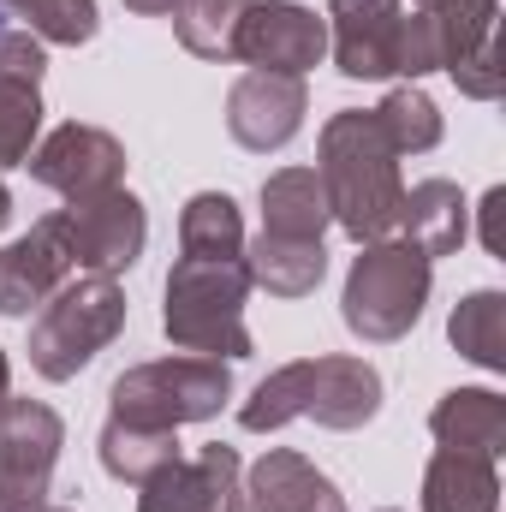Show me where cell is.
<instances>
[{
  "instance_id": "cell-28",
  "label": "cell",
  "mask_w": 506,
  "mask_h": 512,
  "mask_svg": "<svg viewBox=\"0 0 506 512\" xmlns=\"http://www.w3.org/2000/svg\"><path fill=\"white\" fill-rule=\"evenodd\" d=\"M501 203H506V191H501V185H489V197H483V209H477V215H483V251H489V256H501V227H495Z\"/></svg>"
},
{
  "instance_id": "cell-8",
  "label": "cell",
  "mask_w": 506,
  "mask_h": 512,
  "mask_svg": "<svg viewBox=\"0 0 506 512\" xmlns=\"http://www.w3.org/2000/svg\"><path fill=\"white\" fill-rule=\"evenodd\" d=\"M30 179L48 185L54 197L78 203V197H96V191H114L126 185V143L102 126H84V120H66L48 137H36L30 149Z\"/></svg>"
},
{
  "instance_id": "cell-16",
  "label": "cell",
  "mask_w": 506,
  "mask_h": 512,
  "mask_svg": "<svg viewBox=\"0 0 506 512\" xmlns=\"http://www.w3.org/2000/svg\"><path fill=\"white\" fill-rule=\"evenodd\" d=\"M239 489H245V512H346L340 483L292 447H268Z\"/></svg>"
},
{
  "instance_id": "cell-6",
  "label": "cell",
  "mask_w": 506,
  "mask_h": 512,
  "mask_svg": "<svg viewBox=\"0 0 506 512\" xmlns=\"http://www.w3.org/2000/svg\"><path fill=\"white\" fill-rule=\"evenodd\" d=\"M227 399H233V364L179 352V358L131 364L126 376L108 387V417L149 423V429H185V423L221 417Z\"/></svg>"
},
{
  "instance_id": "cell-33",
  "label": "cell",
  "mask_w": 506,
  "mask_h": 512,
  "mask_svg": "<svg viewBox=\"0 0 506 512\" xmlns=\"http://www.w3.org/2000/svg\"><path fill=\"white\" fill-rule=\"evenodd\" d=\"M24 512H66V507H48V501H36V507H24Z\"/></svg>"
},
{
  "instance_id": "cell-5",
  "label": "cell",
  "mask_w": 506,
  "mask_h": 512,
  "mask_svg": "<svg viewBox=\"0 0 506 512\" xmlns=\"http://www.w3.org/2000/svg\"><path fill=\"white\" fill-rule=\"evenodd\" d=\"M126 292L108 274H78L66 280L42 316L30 322V370L42 382H72L78 370H90L120 334H126Z\"/></svg>"
},
{
  "instance_id": "cell-9",
  "label": "cell",
  "mask_w": 506,
  "mask_h": 512,
  "mask_svg": "<svg viewBox=\"0 0 506 512\" xmlns=\"http://www.w3.org/2000/svg\"><path fill=\"white\" fill-rule=\"evenodd\" d=\"M322 54H328V24L316 6H298V0H251L245 6L233 60H245L251 72L304 78L310 66H322Z\"/></svg>"
},
{
  "instance_id": "cell-11",
  "label": "cell",
  "mask_w": 506,
  "mask_h": 512,
  "mask_svg": "<svg viewBox=\"0 0 506 512\" xmlns=\"http://www.w3.org/2000/svg\"><path fill=\"white\" fill-rule=\"evenodd\" d=\"M322 24H328V48H334L340 78H358V84L399 78L405 0H328Z\"/></svg>"
},
{
  "instance_id": "cell-24",
  "label": "cell",
  "mask_w": 506,
  "mask_h": 512,
  "mask_svg": "<svg viewBox=\"0 0 506 512\" xmlns=\"http://www.w3.org/2000/svg\"><path fill=\"white\" fill-rule=\"evenodd\" d=\"M179 256H245V215L227 191H197L179 209Z\"/></svg>"
},
{
  "instance_id": "cell-32",
  "label": "cell",
  "mask_w": 506,
  "mask_h": 512,
  "mask_svg": "<svg viewBox=\"0 0 506 512\" xmlns=\"http://www.w3.org/2000/svg\"><path fill=\"white\" fill-rule=\"evenodd\" d=\"M0 512H24V501H12V495L0 489Z\"/></svg>"
},
{
  "instance_id": "cell-31",
  "label": "cell",
  "mask_w": 506,
  "mask_h": 512,
  "mask_svg": "<svg viewBox=\"0 0 506 512\" xmlns=\"http://www.w3.org/2000/svg\"><path fill=\"white\" fill-rule=\"evenodd\" d=\"M12 393V364H6V352H0V399Z\"/></svg>"
},
{
  "instance_id": "cell-1",
  "label": "cell",
  "mask_w": 506,
  "mask_h": 512,
  "mask_svg": "<svg viewBox=\"0 0 506 512\" xmlns=\"http://www.w3.org/2000/svg\"><path fill=\"white\" fill-rule=\"evenodd\" d=\"M316 179L328 191L334 227L352 245L393 239L399 203H405V179H399V155L381 137L370 108H340L322 126V137H316Z\"/></svg>"
},
{
  "instance_id": "cell-7",
  "label": "cell",
  "mask_w": 506,
  "mask_h": 512,
  "mask_svg": "<svg viewBox=\"0 0 506 512\" xmlns=\"http://www.w3.org/2000/svg\"><path fill=\"white\" fill-rule=\"evenodd\" d=\"M60 227H66V245H72L78 274L120 280L126 268H137V256L149 245V215H143V203L131 197L126 185L66 203L60 209Z\"/></svg>"
},
{
  "instance_id": "cell-34",
  "label": "cell",
  "mask_w": 506,
  "mask_h": 512,
  "mask_svg": "<svg viewBox=\"0 0 506 512\" xmlns=\"http://www.w3.org/2000/svg\"><path fill=\"white\" fill-rule=\"evenodd\" d=\"M381 512H399V507H381Z\"/></svg>"
},
{
  "instance_id": "cell-4",
  "label": "cell",
  "mask_w": 506,
  "mask_h": 512,
  "mask_svg": "<svg viewBox=\"0 0 506 512\" xmlns=\"http://www.w3.org/2000/svg\"><path fill=\"white\" fill-rule=\"evenodd\" d=\"M429 292H435V262L405 239H376V245H358L346 268L340 316L364 346H393L423 322Z\"/></svg>"
},
{
  "instance_id": "cell-27",
  "label": "cell",
  "mask_w": 506,
  "mask_h": 512,
  "mask_svg": "<svg viewBox=\"0 0 506 512\" xmlns=\"http://www.w3.org/2000/svg\"><path fill=\"white\" fill-rule=\"evenodd\" d=\"M245 6H251V0H185V6L173 12V30H179L185 54H197V60H233Z\"/></svg>"
},
{
  "instance_id": "cell-12",
  "label": "cell",
  "mask_w": 506,
  "mask_h": 512,
  "mask_svg": "<svg viewBox=\"0 0 506 512\" xmlns=\"http://www.w3.org/2000/svg\"><path fill=\"white\" fill-rule=\"evenodd\" d=\"M245 465L233 447H203L197 459L161 465L149 483H137V512H245Z\"/></svg>"
},
{
  "instance_id": "cell-21",
  "label": "cell",
  "mask_w": 506,
  "mask_h": 512,
  "mask_svg": "<svg viewBox=\"0 0 506 512\" xmlns=\"http://www.w3.org/2000/svg\"><path fill=\"white\" fill-rule=\"evenodd\" d=\"M245 268H251V286H262L268 298H310L328 274V251H322V239L256 233V239H245Z\"/></svg>"
},
{
  "instance_id": "cell-20",
  "label": "cell",
  "mask_w": 506,
  "mask_h": 512,
  "mask_svg": "<svg viewBox=\"0 0 506 512\" xmlns=\"http://www.w3.org/2000/svg\"><path fill=\"white\" fill-rule=\"evenodd\" d=\"M328 227H334V215H328V191H322L316 167H280L262 179V233L322 239Z\"/></svg>"
},
{
  "instance_id": "cell-18",
  "label": "cell",
  "mask_w": 506,
  "mask_h": 512,
  "mask_svg": "<svg viewBox=\"0 0 506 512\" xmlns=\"http://www.w3.org/2000/svg\"><path fill=\"white\" fill-rule=\"evenodd\" d=\"M429 435L441 447L501 459L506 453V393H495V387H453V393H441L435 411H429Z\"/></svg>"
},
{
  "instance_id": "cell-23",
  "label": "cell",
  "mask_w": 506,
  "mask_h": 512,
  "mask_svg": "<svg viewBox=\"0 0 506 512\" xmlns=\"http://www.w3.org/2000/svg\"><path fill=\"white\" fill-rule=\"evenodd\" d=\"M447 340H453L459 358H471L477 370L501 376L506 370V292H495V286L465 292L453 304V316H447Z\"/></svg>"
},
{
  "instance_id": "cell-29",
  "label": "cell",
  "mask_w": 506,
  "mask_h": 512,
  "mask_svg": "<svg viewBox=\"0 0 506 512\" xmlns=\"http://www.w3.org/2000/svg\"><path fill=\"white\" fill-rule=\"evenodd\" d=\"M126 6L137 12V18H173V12H179L185 0H126Z\"/></svg>"
},
{
  "instance_id": "cell-35",
  "label": "cell",
  "mask_w": 506,
  "mask_h": 512,
  "mask_svg": "<svg viewBox=\"0 0 506 512\" xmlns=\"http://www.w3.org/2000/svg\"><path fill=\"white\" fill-rule=\"evenodd\" d=\"M0 30H6V18H0Z\"/></svg>"
},
{
  "instance_id": "cell-2",
  "label": "cell",
  "mask_w": 506,
  "mask_h": 512,
  "mask_svg": "<svg viewBox=\"0 0 506 512\" xmlns=\"http://www.w3.org/2000/svg\"><path fill=\"white\" fill-rule=\"evenodd\" d=\"M381 411V370L352 358V352H322V358H292L280 370H268L251 387V399L239 405V429L274 435L298 417L322 423V429H364Z\"/></svg>"
},
{
  "instance_id": "cell-22",
  "label": "cell",
  "mask_w": 506,
  "mask_h": 512,
  "mask_svg": "<svg viewBox=\"0 0 506 512\" xmlns=\"http://www.w3.org/2000/svg\"><path fill=\"white\" fill-rule=\"evenodd\" d=\"M96 453H102V471L114 483H149L161 465L185 459L179 453V429H149V423H126V417H108L102 435H96Z\"/></svg>"
},
{
  "instance_id": "cell-25",
  "label": "cell",
  "mask_w": 506,
  "mask_h": 512,
  "mask_svg": "<svg viewBox=\"0 0 506 512\" xmlns=\"http://www.w3.org/2000/svg\"><path fill=\"white\" fill-rule=\"evenodd\" d=\"M370 114H376L381 137L393 143V155H399V161H405V155H429V149L441 143V131H447L441 108H435V96H429V90H417V84L387 90Z\"/></svg>"
},
{
  "instance_id": "cell-17",
  "label": "cell",
  "mask_w": 506,
  "mask_h": 512,
  "mask_svg": "<svg viewBox=\"0 0 506 512\" xmlns=\"http://www.w3.org/2000/svg\"><path fill=\"white\" fill-rule=\"evenodd\" d=\"M393 239L417 245L429 262H435V256H453L471 239V203H465V191H459L453 179H417V185L405 191V203H399Z\"/></svg>"
},
{
  "instance_id": "cell-19",
  "label": "cell",
  "mask_w": 506,
  "mask_h": 512,
  "mask_svg": "<svg viewBox=\"0 0 506 512\" xmlns=\"http://www.w3.org/2000/svg\"><path fill=\"white\" fill-rule=\"evenodd\" d=\"M423 512H501V471L483 453L435 447L423 465Z\"/></svg>"
},
{
  "instance_id": "cell-26",
  "label": "cell",
  "mask_w": 506,
  "mask_h": 512,
  "mask_svg": "<svg viewBox=\"0 0 506 512\" xmlns=\"http://www.w3.org/2000/svg\"><path fill=\"white\" fill-rule=\"evenodd\" d=\"M0 12L24 18V30L36 42H54V48H84L102 30L96 0H0Z\"/></svg>"
},
{
  "instance_id": "cell-10",
  "label": "cell",
  "mask_w": 506,
  "mask_h": 512,
  "mask_svg": "<svg viewBox=\"0 0 506 512\" xmlns=\"http://www.w3.org/2000/svg\"><path fill=\"white\" fill-rule=\"evenodd\" d=\"M66 447V423L42 399H0V489L24 507H36L54 489V465Z\"/></svg>"
},
{
  "instance_id": "cell-14",
  "label": "cell",
  "mask_w": 506,
  "mask_h": 512,
  "mask_svg": "<svg viewBox=\"0 0 506 512\" xmlns=\"http://www.w3.org/2000/svg\"><path fill=\"white\" fill-rule=\"evenodd\" d=\"M42 72L48 54L30 30H0V173L24 167L42 137Z\"/></svg>"
},
{
  "instance_id": "cell-30",
  "label": "cell",
  "mask_w": 506,
  "mask_h": 512,
  "mask_svg": "<svg viewBox=\"0 0 506 512\" xmlns=\"http://www.w3.org/2000/svg\"><path fill=\"white\" fill-rule=\"evenodd\" d=\"M6 221H12V191L0 185V233H6Z\"/></svg>"
},
{
  "instance_id": "cell-13",
  "label": "cell",
  "mask_w": 506,
  "mask_h": 512,
  "mask_svg": "<svg viewBox=\"0 0 506 512\" xmlns=\"http://www.w3.org/2000/svg\"><path fill=\"white\" fill-rule=\"evenodd\" d=\"M304 114H310V90H304V78H292V72H245V78L227 90V131H233V143L251 149V155L286 149V143L304 131Z\"/></svg>"
},
{
  "instance_id": "cell-15",
  "label": "cell",
  "mask_w": 506,
  "mask_h": 512,
  "mask_svg": "<svg viewBox=\"0 0 506 512\" xmlns=\"http://www.w3.org/2000/svg\"><path fill=\"white\" fill-rule=\"evenodd\" d=\"M72 274H78V262H72L60 209H54V215H42L30 233H18V239L0 251V316H30V310H42Z\"/></svg>"
},
{
  "instance_id": "cell-3",
  "label": "cell",
  "mask_w": 506,
  "mask_h": 512,
  "mask_svg": "<svg viewBox=\"0 0 506 512\" xmlns=\"http://www.w3.org/2000/svg\"><path fill=\"white\" fill-rule=\"evenodd\" d=\"M245 298H251L245 256H179L161 286V334L173 340V352L239 364L256 352L245 328Z\"/></svg>"
}]
</instances>
